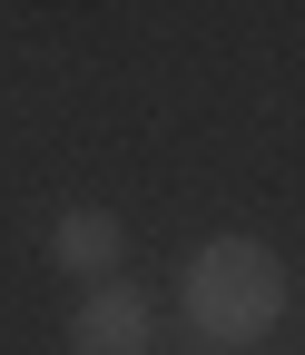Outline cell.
Instances as JSON below:
<instances>
[{
	"label": "cell",
	"instance_id": "cell-1",
	"mask_svg": "<svg viewBox=\"0 0 305 355\" xmlns=\"http://www.w3.org/2000/svg\"><path fill=\"white\" fill-rule=\"evenodd\" d=\"M178 306H187V326H197L207 345H237V355H246L256 336L286 316V266H276L266 237H207V247L187 257Z\"/></svg>",
	"mask_w": 305,
	"mask_h": 355
},
{
	"label": "cell",
	"instance_id": "cell-2",
	"mask_svg": "<svg viewBox=\"0 0 305 355\" xmlns=\"http://www.w3.org/2000/svg\"><path fill=\"white\" fill-rule=\"evenodd\" d=\"M69 355H148L158 345V296L148 286H128V277H109V286H89L69 306Z\"/></svg>",
	"mask_w": 305,
	"mask_h": 355
},
{
	"label": "cell",
	"instance_id": "cell-3",
	"mask_svg": "<svg viewBox=\"0 0 305 355\" xmlns=\"http://www.w3.org/2000/svg\"><path fill=\"white\" fill-rule=\"evenodd\" d=\"M118 257H128V227H118V207H59L50 217V266L59 277H79V286H109L118 277Z\"/></svg>",
	"mask_w": 305,
	"mask_h": 355
}]
</instances>
